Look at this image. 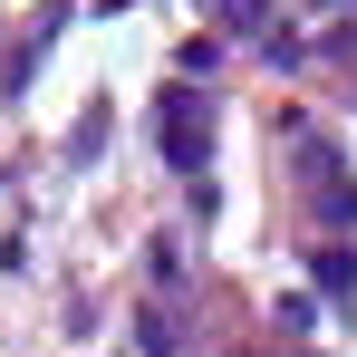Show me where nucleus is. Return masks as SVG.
I'll return each mask as SVG.
<instances>
[{
  "instance_id": "1",
  "label": "nucleus",
  "mask_w": 357,
  "mask_h": 357,
  "mask_svg": "<svg viewBox=\"0 0 357 357\" xmlns=\"http://www.w3.org/2000/svg\"><path fill=\"white\" fill-rule=\"evenodd\" d=\"M165 155H183L203 174V107H165Z\"/></svg>"
}]
</instances>
